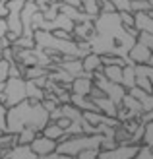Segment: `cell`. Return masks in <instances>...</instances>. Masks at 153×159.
Segmentation results:
<instances>
[{"mask_svg":"<svg viewBox=\"0 0 153 159\" xmlns=\"http://www.w3.org/2000/svg\"><path fill=\"white\" fill-rule=\"evenodd\" d=\"M2 153L4 159H37V153H33V149L29 146H20V144H14L12 148H6Z\"/></svg>","mask_w":153,"mask_h":159,"instance_id":"obj_8","label":"cell"},{"mask_svg":"<svg viewBox=\"0 0 153 159\" xmlns=\"http://www.w3.org/2000/svg\"><path fill=\"white\" fill-rule=\"evenodd\" d=\"M43 136L47 138H51V140H56V142H62L64 138H66V132H64V128L58 124V122H54V120H49L47 122V126L41 130Z\"/></svg>","mask_w":153,"mask_h":159,"instance_id":"obj_13","label":"cell"},{"mask_svg":"<svg viewBox=\"0 0 153 159\" xmlns=\"http://www.w3.org/2000/svg\"><path fill=\"white\" fill-rule=\"evenodd\" d=\"M93 89V74H83L72 80L70 84V93L72 95H83V97H89V93Z\"/></svg>","mask_w":153,"mask_h":159,"instance_id":"obj_7","label":"cell"},{"mask_svg":"<svg viewBox=\"0 0 153 159\" xmlns=\"http://www.w3.org/2000/svg\"><path fill=\"white\" fill-rule=\"evenodd\" d=\"M143 146L153 148V120L146 122V134H143Z\"/></svg>","mask_w":153,"mask_h":159,"instance_id":"obj_21","label":"cell"},{"mask_svg":"<svg viewBox=\"0 0 153 159\" xmlns=\"http://www.w3.org/2000/svg\"><path fill=\"white\" fill-rule=\"evenodd\" d=\"M103 74L107 76L109 82H115V84H122V66H103Z\"/></svg>","mask_w":153,"mask_h":159,"instance_id":"obj_17","label":"cell"},{"mask_svg":"<svg viewBox=\"0 0 153 159\" xmlns=\"http://www.w3.org/2000/svg\"><path fill=\"white\" fill-rule=\"evenodd\" d=\"M58 66H60V68H64V70H66L68 74H72L74 78L87 74L85 70H83L82 58H76V57H62V60L58 62Z\"/></svg>","mask_w":153,"mask_h":159,"instance_id":"obj_9","label":"cell"},{"mask_svg":"<svg viewBox=\"0 0 153 159\" xmlns=\"http://www.w3.org/2000/svg\"><path fill=\"white\" fill-rule=\"evenodd\" d=\"M138 39H140V41H143V43H146L149 49L153 51V35H149V33H140Z\"/></svg>","mask_w":153,"mask_h":159,"instance_id":"obj_26","label":"cell"},{"mask_svg":"<svg viewBox=\"0 0 153 159\" xmlns=\"http://www.w3.org/2000/svg\"><path fill=\"white\" fill-rule=\"evenodd\" d=\"M27 99V91H25V78H8L6 80V87L2 95H0V101L4 103L6 107H14L18 103Z\"/></svg>","mask_w":153,"mask_h":159,"instance_id":"obj_3","label":"cell"},{"mask_svg":"<svg viewBox=\"0 0 153 159\" xmlns=\"http://www.w3.org/2000/svg\"><path fill=\"white\" fill-rule=\"evenodd\" d=\"M29 148L33 149V153H37V155H49V153H54L56 152L58 142L47 138V136H43V134L39 132L37 136H35V140L29 144Z\"/></svg>","mask_w":153,"mask_h":159,"instance_id":"obj_6","label":"cell"},{"mask_svg":"<svg viewBox=\"0 0 153 159\" xmlns=\"http://www.w3.org/2000/svg\"><path fill=\"white\" fill-rule=\"evenodd\" d=\"M12 47H14V49H35L37 43H35V37L21 35V37H18V39L12 43Z\"/></svg>","mask_w":153,"mask_h":159,"instance_id":"obj_18","label":"cell"},{"mask_svg":"<svg viewBox=\"0 0 153 159\" xmlns=\"http://www.w3.org/2000/svg\"><path fill=\"white\" fill-rule=\"evenodd\" d=\"M97 159H99V157H97Z\"/></svg>","mask_w":153,"mask_h":159,"instance_id":"obj_35","label":"cell"},{"mask_svg":"<svg viewBox=\"0 0 153 159\" xmlns=\"http://www.w3.org/2000/svg\"><path fill=\"white\" fill-rule=\"evenodd\" d=\"M115 4L116 12H132V2L130 0H110Z\"/></svg>","mask_w":153,"mask_h":159,"instance_id":"obj_22","label":"cell"},{"mask_svg":"<svg viewBox=\"0 0 153 159\" xmlns=\"http://www.w3.org/2000/svg\"><path fill=\"white\" fill-rule=\"evenodd\" d=\"M4 87H6V82H0V95H2V91H4Z\"/></svg>","mask_w":153,"mask_h":159,"instance_id":"obj_30","label":"cell"},{"mask_svg":"<svg viewBox=\"0 0 153 159\" xmlns=\"http://www.w3.org/2000/svg\"><path fill=\"white\" fill-rule=\"evenodd\" d=\"M91 35H93V21L76 23L74 29H72V37H74V41H89Z\"/></svg>","mask_w":153,"mask_h":159,"instance_id":"obj_12","label":"cell"},{"mask_svg":"<svg viewBox=\"0 0 153 159\" xmlns=\"http://www.w3.org/2000/svg\"><path fill=\"white\" fill-rule=\"evenodd\" d=\"M0 159H4V157H2V153H0Z\"/></svg>","mask_w":153,"mask_h":159,"instance_id":"obj_34","label":"cell"},{"mask_svg":"<svg viewBox=\"0 0 153 159\" xmlns=\"http://www.w3.org/2000/svg\"><path fill=\"white\" fill-rule=\"evenodd\" d=\"M6 116H8V107L0 101V134H6Z\"/></svg>","mask_w":153,"mask_h":159,"instance_id":"obj_24","label":"cell"},{"mask_svg":"<svg viewBox=\"0 0 153 159\" xmlns=\"http://www.w3.org/2000/svg\"><path fill=\"white\" fill-rule=\"evenodd\" d=\"M82 64H83V70L87 74H95L99 72V70H103V60H101V54L97 52H87L85 57L82 58Z\"/></svg>","mask_w":153,"mask_h":159,"instance_id":"obj_11","label":"cell"},{"mask_svg":"<svg viewBox=\"0 0 153 159\" xmlns=\"http://www.w3.org/2000/svg\"><path fill=\"white\" fill-rule=\"evenodd\" d=\"M151 49L143 43V41H136L134 47L130 49V52H128V64H147L149 58H151Z\"/></svg>","mask_w":153,"mask_h":159,"instance_id":"obj_5","label":"cell"},{"mask_svg":"<svg viewBox=\"0 0 153 159\" xmlns=\"http://www.w3.org/2000/svg\"><path fill=\"white\" fill-rule=\"evenodd\" d=\"M8 33V21L6 18H0V37H6Z\"/></svg>","mask_w":153,"mask_h":159,"instance_id":"obj_27","label":"cell"},{"mask_svg":"<svg viewBox=\"0 0 153 159\" xmlns=\"http://www.w3.org/2000/svg\"><path fill=\"white\" fill-rule=\"evenodd\" d=\"M101 142L103 134H76V136H66L62 142H58L56 152L76 157L78 153L87 152V149H101Z\"/></svg>","mask_w":153,"mask_h":159,"instance_id":"obj_2","label":"cell"},{"mask_svg":"<svg viewBox=\"0 0 153 159\" xmlns=\"http://www.w3.org/2000/svg\"><path fill=\"white\" fill-rule=\"evenodd\" d=\"M54 159H76V157H72V155H64V153H58L56 152V157Z\"/></svg>","mask_w":153,"mask_h":159,"instance_id":"obj_29","label":"cell"},{"mask_svg":"<svg viewBox=\"0 0 153 159\" xmlns=\"http://www.w3.org/2000/svg\"><path fill=\"white\" fill-rule=\"evenodd\" d=\"M62 4H68V6H74V8H79L82 10V0H60Z\"/></svg>","mask_w":153,"mask_h":159,"instance_id":"obj_28","label":"cell"},{"mask_svg":"<svg viewBox=\"0 0 153 159\" xmlns=\"http://www.w3.org/2000/svg\"><path fill=\"white\" fill-rule=\"evenodd\" d=\"M91 101L95 103L99 113L107 115V116H115L116 118V113H118V105L115 101H110L107 95H101V97H91Z\"/></svg>","mask_w":153,"mask_h":159,"instance_id":"obj_10","label":"cell"},{"mask_svg":"<svg viewBox=\"0 0 153 159\" xmlns=\"http://www.w3.org/2000/svg\"><path fill=\"white\" fill-rule=\"evenodd\" d=\"M51 120L49 111L43 107L41 101H21L14 107H8V116H6V132L8 134H18L21 128H33L37 132H41L47 122Z\"/></svg>","mask_w":153,"mask_h":159,"instance_id":"obj_1","label":"cell"},{"mask_svg":"<svg viewBox=\"0 0 153 159\" xmlns=\"http://www.w3.org/2000/svg\"><path fill=\"white\" fill-rule=\"evenodd\" d=\"M37 130H33V128H29V126H25V128H21L18 134H16V144H20V146H29L31 142L35 140V136H37Z\"/></svg>","mask_w":153,"mask_h":159,"instance_id":"obj_15","label":"cell"},{"mask_svg":"<svg viewBox=\"0 0 153 159\" xmlns=\"http://www.w3.org/2000/svg\"><path fill=\"white\" fill-rule=\"evenodd\" d=\"M10 78V60H0V82H6Z\"/></svg>","mask_w":153,"mask_h":159,"instance_id":"obj_23","label":"cell"},{"mask_svg":"<svg viewBox=\"0 0 153 159\" xmlns=\"http://www.w3.org/2000/svg\"><path fill=\"white\" fill-rule=\"evenodd\" d=\"M47 2H54V0H47Z\"/></svg>","mask_w":153,"mask_h":159,"instance_id":"obj_33","label":"cell"},{"mask_svg":"<svg viewBox=\"0 0 153 159\" xmlns=\"http://www.w3.org/2000/svg\"><path fill=\"white\" fill-rule=\"evenodd\" d=\"M122 85L126 89H132L136 85V68H134V64H126L122 68Z\"/></svg>","mask_w":153,"mask_h":159,"instance_id":"obj_16","label":"cell"},{"mask_svg":"<svg viewBox=\"0 0 153 159\" xmlns=\"http://www.w3.org/2000/svg\"><path fill=\"white\" fill-rule=\"evenodd\" d=\"M151 0H134L132 2V12L134 14H138V12H143V14H147L151 12Z\"/></svg>","mask_w":153,"mask_h":159,"instance_id":"obj_19","label":"cell"},{"mask_svg":"<svg viewBox=\"0 0 153 159\" xmlns=\"http://www.w3.org/2000/svg\"><path fill=\"white\" fill-rule=\"evenodd\" d=\"M118 18L124 27H136V14L134 12H118Z\"/></svg>","mask_w":153,"mask_h":159,"instance_id":"obj_20","label":"cell"},{"mask_svg":"<svg viewBox=\"0 0 153 159\" xmlns=\"http://www.w3.org/2000/svg\"><path fill=\"white\" fill-rule=\"evenodd\" d=\"M99 10L101 12H116V8L110 0H99Z\"/></svg>","mask_w":153,"mask_h":159,"instance_id":"obj_25","label":"cell"},{"mask_svg":"<svg viewBox=\"0 0 153 159\" xmlns=\"http://www.w3.org/2000/svg\"><path fill=\"white\" fill-rule=\"evenodd\" d=\"M151 6H153V0H151ZM149 16H151V18H153V8H151V12H147Z\"/></svg>","mask_w":153,"mask_h":159,"instance_id":"obj_31","label":"cell"},{"mask_svg":"<svg viewBox=\"0 0 153 159\" xmlns=\"http://www.w3.org/2000/svg\"><path fill=\"white\" fill-rule=\"evenodd\" d=\"M142 146L136 144H118L112 149H99V159H134Z\"/></svg>","mask_w":153,"mask_h":159,"instance_id":"obj_4","label":"cell"},{"mask_svg":"<svg viewBox=\"0 0 153 159\" xmlns=\"http://www.w3.org/2000/svg\"><path fill=\"white\" fill-rule=\"evenodd\" d=\"M21 2H29V0H21Z\"/></svg>","mask_w":153,"mask_h":159,"instance_id":"obj_32","label":"cell"},{"mask_svg":"<svg viewBox=\"0 0 153 159\" xmlns=\"http://www.w3.org/2000/svg\"><path fill=\"white\" fill-rule=\"evenodd\" d=\"M25 91L29 101H43L45 99V89L41 85H37L35 80H25Z\"/></svg>","mask_w":153,"mask_h":159,"instance_id":"obj_14","label":"cell"}]
</instances>
